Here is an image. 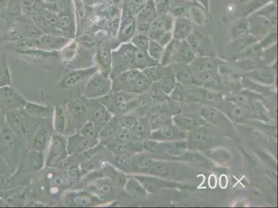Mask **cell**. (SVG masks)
<instances>
[{
  "label": "cell",
  "instance_id": "obj_1",
  "mask_svg": "<svg viewBox=\"0 0 278 208\" xmlns=\"http://www.w3.org/2000/svg\"><path fill=\"white\" fill-rule=\"evenodd\" d=\"M5 124L16 135H28L35 131L39 122L38 119L30 116L24 109H18L5 114Z\"/></svg>",
  "mask_w": 278,
  "mask_h": 208
},
{
  "label": "cell",
  "instance_id": "obj_2",
  "mask_svg": "<svg viewBox=\"0 0 278 208\" xmlns=\"http://www.w3.org/2000/svg\"><path fill=\"white\" fill-rule=\"evenodd\" d=\"M135 50L132 43L122 45L118 50L112 52V70L110 77L114 78L126 70L135 68Z\"/></svg>",
  "mask_w": 278,
  "mask_h": 208
},
{
  "label": "cell",
  "instance_id": "obj_3",
  "mask_svg": "<svg viewBox=\"0 0 278 208\" xmlns=\"http://www.w3.org/2000/svg\"><path fill=\"white\" fill-rule=\"evenodd\" d=\"M112 90V81L110 77L97 72L88 79L84 85L82 96L84 99H92L102 98L111 93Z\"/></svg>",
  "mask_w": 278,
  "mask_h": 208
},
{
  "label": "cell",
  "instance_id": "obj_4",
  "mask_svg": "<svg viewBox=\"0 0 278 208\" xmlns=\"http://www.w3.org/2000/svg\"><path fill=\"white\" fill-rule=\"evenodd\" d=\"M68 155L66 139L59 134L53 135L48 145L45 164L48 167L56 166L66 160Z\"/></svg>",
  "mask_w": 278,
  "mask_h": 208
},
{
  "label": "cell",
  "instance_id": "obj_5",
  "mask_svg": "<svg viewBox=\"0 0 278 208\" xmlns=\"http://www.w3.org/2000/svg\"><path fill=\"white\" fill-rule=\"evenodd\" d=\"M26 101L12 86L0 88V109L4 113L18 109H23Z\"/></svg>",
  "mask_w": 278,
  "mask_h": 208
},
{
  "label": "cell",
  "instance_id": "obj_6",
  "mask_svg": "<svg viewBox=\"0 0 278 208\" xmlns=\"http://www.w3.org/2000/svg\"><path fill=\"white\" fill-rule=\"evenodd\" d=\"M158 16L156 3L154 0H147L145 5L136 15V32L147 35L150 25Z\"/></svg>",
  "mask_w": 278,
  "mask_h": 208
},
{
  "label": "cell",
  "instance_id": "obj_7",
  "mask_svg": "<svg viewBox=\"0 0 278 208\" xmlns=\"http://www.w3.org/2000/svg\"><path fill=\"white\" fill-rule=\"evenodd\" d=\"M136 32V15L132 12L127 3H126L124 7L120 32L118 34L119 41L120 43H127L128 41L132 39Z\"/></svg>",
  "mask_w": 278,
  "mask_h": 208
},
{
  "label": "cell",
  "instance_id": "obj_8",
  "mask_svg": "<svg viewBox=\"0 0 278 208\" xmlns=\"http://www.w3.org/2000/svg\"><path fill=\"white\" fill-rule=\"evenodd\" d=\"M66 205L76 207H93L101 203L98 196L86 191H74L64 195Z\"/></svg>",
  "mask_w": 278,
  "mask_h": 208
},
{
  "label": "cell",
  "instance_id": "obj_9",
  "mask_svg": "<svg viewBox=\"0 0 278 208\" xmlns=\"http://www.w3.org/2000/svg\"><path fill=\"white\" fill-rule=\"evenodd\" d=\"M98 143V141L83 136L80 133L74 134L66 140V149L68 155H76L84 153L92 149Z\"/></svg>",
  "mask_w": 278,
  "mask_h": 208
},
{
  "label": "cell",
  "instance_id": "obj_10",
  "mask_svg": "<svg viewBox=\"0 0 278 208\" xmlns=\"http://www.w3.org/2000/svg\"><path fill=\"white\" fill-rule=\"evenodd\" d=\"M99 71L98 67H92L90 68L81 69L68 72L62 81L61 86L70 88L76 86L82 81L89 79L90 77Z\"/></svg>",
  "mask_w": 278,
  "mask_h": 208
},
{
  "label": "cell",
  "instance_id": "obj_11",
  "mask_svg": "<svg viewBox=\"0 0 278 208\" xmlns=\"http://www.w3.org/2000/svg\"><path fill=\"white\" fill-rule=\"evenodd\" d=\"M96 59L98 65L99 71L104 75L110 77L112 60L111 48L108 43H99Z\"/></svg>",
  "mask_w": 278,
  "mask_h": 208
},
{
  "label": "cell",
  "instance_id": "obj_12",
  "mask_svg": "<svg viewBox=\"0 0 278 208\" xmlns=\"http://www.w3.org/2000/svg\"><path fill=\"white\" fill-rule=\"evenodd\" d=\"M194 32V25L187 17L175 18L172 31V39L176 41H186Z\"/></svg>",
  "mask_w": 278,
  "mask_h": 208
},
{
  "label": "cell",
  "instance_id": "obj_13",
  "mask_svg": "<svg viewBox=\"0 0 278 208\" xmlns=\"http://www.w3.org/2000/svg\"><path fill=\"white\" fill-rule=\"evenodd\" d=\"M18 146V136L6 124L0 129V150L5 153H12Z\"/></svg>",
  "mask_w": 278,
  "mask_h": 208
},
{
  "label": "cell",
  "instance_id": "obj_14",
  "mask_svg": "<svg viewBox=\"0 0 278 208\" xmlns=\"http://www.w3.org/2000/svg\"><path fill=\"white\" fill-rule=\"evenodd\" d=\"M57 29L63 34H68L70 37L75 34V25L72 10L64 9L57 16Z\"/></svg>",
  "mask_w": 278,
  "mask_h": 208
},
{
  "label": "cell",
  "instance_id": "obj_15",
  "mask_svg": "<svg viewBox=\"0 0 278 208\" xmlns=\"http://www.w3.org/2000/svg\"><path fill=\"white\" fill-rule=\"evenodd\" d=\"M53 116L54 127L56 132L59 135H64L70 119L68 108L64 106H57L54 108Z\"/></svg>",
  "mask_w": 278,
  "mask_h": 208
},
{
  "label": "cell",
  "instance_id": "obj_16",
  "mask_svg": "<svg viewBox=\"0 0 278 208\" xmlns=\"http://www.w3.org/2000/svg\"><path fill=\"white\" fill-rule=\"evenodd\" d=\"M24 111L30 116L36 119L48 118L54 115V108L50 106H44L36 104V103L27 101L25 104L24 108Z\"/></svg>",
  "mask_w": 278,
  "mask_h": 208
},
{
  "label": "cell",
  "instance_id": "obj_17",
  "mask_svg": "<svg viewBox=\"0 0 278 208\" xmlns=\"http://www.w3.org/2000/svg\"><path fill=\"white\" fill-rule=\"evenodd\" d=\"M89 110L90 117H91L90 120L93 121L101 127H102L112 118L111 114L104 105L100 104L94 105L89 108Z\"/></svg>",
  "mask_w": 278,
  "mask_h": 208
},
{
  "label": "cell",
  "instance_id": "obj_18",
  "mask_svg": "<svg viewBox=\"0 0 278 208\" xmlns=\"http://www.w3.org/2000/svg\"><path fill=\"white\" fill-rule=\"evenodd\" d=\"M40 43L46 48L54 50H60L66 47L70 40L63 36H55L53 34H44L40 38Z\"/></svg>",
  "mask_w": 278,
  "mask_h": 208
},
{
  "label": "cell",
  "instance_id": "obj_19",
  "mask_svg": "<svg viewBox=\"0 0 278 208\" xmlns=\"http://www.w3.org/2000/svg\"><path fill=\"white\" fill-rule=\"evenodd\" d=\"M192 72H196L198 75L205 73H214L216 64L214 60L209 57H202L194 59L192 63Z\"/></svg>",
  "mask_w": 278,
  "mask_h": 208
},
{
  "label": "cell",
  "instance_id": "obj_20",
  "mask_svg": "<svg viewBox=\"0 0 278 208\" xmlns=\"http://www.w3.org/2000/svg\"><path fill=\"white\" fill-rule=\"evenodd\" d=\"M91 188L94 191V195L102 200L104 198H110L113 194L112 184L108 179L100 178L95 180Z\"/></svg>",
  "mask_w": 278,
  "mask_h": 208
},
{
  "label": "cell",
  "instance_id": "obj_21",
  "mask_svg": "<svg viewBox=\"0 0 278 208\" xmlns=\"http://www.w3.org/2000/svg\"><path fill=\"white\" fill-rule=\"evenodd\" d=\"M196 3H192L188 0H172L169 14L173 18L187 17L189 9Z\"/></svg>",
  "mask_w": 278,
  "mask_h": 208
},
{
  "label": "cell",
  "instance_id": "obj_22",
  "mask_svg": "<svg viewBox=\"0 0 278 208\" xmlns=\"http://www.w3.org/2000/svg\"><path fill=\"white\" fill-rule=\"evenodd\" d=\"M196 59V54L190 46L187 41H182L178 49L174 63L180 64L187 65L192 62Z\"/></svg>",
  "mask_w": 278,
  "mask_h": 208
},
{
  "label": "cell",
  "instance_id": "obj_23",
  "mask_svg": "<svg viewBox=\"0 0 278 208\" xmlns=\"http://www.w3.org/2000/svg\"><path fill=\"white\" fill-rule=\"evenodd\" d=\"M165 25L160 16H157L156 19L150 25L147 35L152 41H158L164 35L168 33Z\"/></svg>",
  "mask_w": 278,
  "mask_h": 208
},
{
  "label": "cell",
  "instance_id": "obj_24",
  "mask_svg": "<svg viewBox=\"0 0 278 208\" xmlns=\"http://www.w3.org/2000/svg\"><path fill=\"white\" fill-rule=\"evenodd\" d=\"M180 43H182V41L172 39L168 44L166 45L164 48L163 57L160 61L162 65L167 66L170 63H174L175 58H176V54L180 49Z\"/></svg>",
  "mask_w": 278,
  "mask_h": 208
},
{
  "label": "cell",
  "instance_id": "obj_25",
  "mask_svg": "<svg viewBox=\"0 0 278 208\" xmlns=\"http://www.w3.org/2000/svg\"><path fill=\"white\" fill-rule=\"evenodd\" d=\"M206 11L200 5L196 4L189 9L187 18L193 25L203 26L206 22L207 18Z\"/></svg>",
  "mask_w": 278,
  "mask_h": 208
},
{
  "label": "cell",
  "instance_id": "obj_26",
  "mask_svg": "<svg viewBox=\"0 0 278 208\" xmlns=\"http://www.w3.org/2000/svg\"><path fill=\"white\" fill-rule=\"evenodd\" d=\"M12 86V75L8 61L4 54L0 56V88Z\"/></svg>",
  "mask_w": 278,
  "mask_h": 208
},
{
  "label": "cell",
  "instance_id": "obj_27",
  "mask_svg": "<svg viewBox=\"0 0 278 208\" xmlns=\"http://www.w3.org/2000/svg\"><path fill=\"white\" fill-rule=\"evenodd\" d=\"M46 132L42 128L38 130L34 134L32 140H30L28 150H36V151H44L46 145Z\"/></svg>",
  "mask_w": 278,
  "mask_h": 208
},
{
  "label": "cell",
  "instance_id": "obj_28",
  "mask_svg": "<svg viewBox=\"0 0 278 208\" xmlns=\"http://www.w3.org/2000/svg\"><path fill=\"white\" fill-rule=\"evenodd\" d=\"M26 162L28 165L35 170H40L44 168L45 159L42 151L28 150L26 155Z\"/></svg>",
  "mask_w": 278,
  "mask_h": 208
},
{
  "label": "cell",
  "instance_id": "obj_29",
  "mask_svg": "<svg viewBox=\"0 0 278 208\" xmlns=\"http://www.w3.org/2000/svg\"><path fill=\"white\" fill-rule=\"evenodd\" d=\"M158 63L150 57L148 54L144 53L136 48V50H135V68L138 69L139 70H145L146 68L157 66Z\"/></svg>",
  "mask_w": 278,
  "mask_h": 208
},
{
  "label": "cell",
  "instance_id": "obj_30",
  "mask_svg": "<svg viewBox=\"0 0 278 208\" xmlns=\"http://www.w3.org/2000/svg\"><path fill=\"white\" fill-rule=\"evenodd\" d=\"M112 101L119 111L126 112L130 107L132 97L124 92L118 91L112 95Z\"/></svg>",
  "mask_w": 278,
  "mask_h": 208
},
{
  "label": "cell",
  "instance_id": "obj_31",
  "mask_svg": "<svg viewBox=\"0 0 278 208\" xmlns=\"http://www.w3.org/2000/svg\"><path fill=\"white\" fill-rule=\"evenodd\" d=\"M101 126L96 124L93 121H88L82 125L80 133L83 136L91 139L92 140L98 141L101 131Z\"/></svg>",
  "mask_w": 278,
  "mask_h": 208
},
{
  "label": "cell",
  "instance_id": "obj_32",
  "mask_svg": "<svg viewBox=\"0 0 278 208\" xmlns=\"http://www.w3.org/2000/svg\"><path fill=\"white\" fill-rule=\"evenodd\" d=\"M152 162V161L144 155H138L130 160V167L136 172L147 173L150 168Z\"/></svg>",
  "mask_w": 278,
  "mask_h": 208
},
{
  "label": "cell",
  "instance_id": "obj_33",
  "mask_svg": "<svg viewBox=\"0 0 278 208\" xmlns=\"http://www.w3.org/2000/svg\"><path fill=\"white\" fill-rule=\"evenodd\" d=\"M254 15L265 18L272 24L276 25L277 20V7L275 4L270 3L264 5L258 12L254 13Z\"/></svg>",
  "mask_w": 278,
  "mask_h": 208
},
{
  "label": "cell",
  "instance_id": "obj_34",
  "mask_svg": "<svg viewBox=\"0 0 278 208\" xmlns=\"http://www.w3.org/2000/svg\"><path fill=\"white\" fill-rule=\"evenodd\" d=\"M186 149V143L184 141H174L164 144L163 151L172 156H180Z\"/></svg>",
  "mask_w": 278,
  "mask_h": 208
},
{
  "label": "cell",
  "instance_id": "obj_35",
  "mask_svg": "<svg viewBox=\"0 0 278 208\" xmlns=\"http://www.w3.org/2000/svg\"><path fill=\"white\" fill-rule=\"evenodd\" d=\"M176 134L174 128L170 124H164L160 126V129L152 135V140H172Z\"/></svg>",
  "mask_w": 278,
  "mask_h": 208
},
{
  "label": "cell",
  "instance_id": "obj_36",
  "mask_svg": "<svg viewBox=\"0 0 278 208\" xmlns=\"http://www.w3.org/2000/svg\"><path fill=\"white\" fill-rule=\"evenodd\" d=\"M88 108L86 103L79 99H76L70 104L68 110V113L72 114V116L76 117L78 119H83L88 113Z\"/></svg>",
  "mask_w": 278,
  "mask_h": 208
},
{
  "label": "cell",
  "instance_id": "obj_37",
  "mask_svg": "<svg viewBox=\"0 0 278 208\" xmlns=\"http://www.w3.org/2000/svg\"><path fill=\"white\" fill-rule=\"evenodd\" d=\"M118 122L114 117L111 119L106 123V124L101 128L99 138H110V137L114 136L118 131Z\"/></svg>",
  "mask_w": 278,
  "mask_h": 208
},
{
  "label": "cell",
  "instance_id": "obj_38",
  "mask_svg": "<svg viewBox=\"0 0 278 208\" xmlns=\"http://www.w3.org/2000/svg\"><path fill=\"white\" fill-rule=\"evenodd\" d=\"M126 190L134 196L144 197L146 195V189L137 179H128L126 184Z\"/></svg>",
  "mask_w": 278,
  "mask_h": 208
},
{
  "label": "cell",
  "instance_id": "obj_39",
  "mask_svg": "<svg viewBox=\"0 0 278 208\" xmlns=\"http://www.w3.org/2000/svg\"><path fill=\"white\" fill-rule=\"evenodd\" d=\"M132 40V43L137 50L142 51L144 53L148 54V48H149L150 41L148 35L140 33H136L134 35Z\"/></svg>",
  "mask_w": 278,
  "mask_h": 208
},
{
  "label": "cell",
  "instance_id": "obj_40",
  "mask_svg": "<svg viewBox=\"0 0 278 208\" xmlns=\"http://www.w3.org/2000/svg\"><path fill=\"white\" fill-rule=\"evenodd\" d=\"M175 124L182 129L191 130L198 126V121L194 117L185 115L176 117Z\"/></svg>",
  "mask_w": 278,
  "mask_h": 208
},
{
  "label": "cell",
  "instance_id": "obj_41",
  "mask_svg": "<svg viewBox=\"0 0 278 208\" xmlns=\"http://www.w3.org/2000/svg\"><path fill=\"white\" fill-rule=\"evenodd\" d=\"M164 52V48L156 41L150 40V41L149 48H148V54L154 61L160 63L162 61Z\"/></svg>",
  "mask_w": 278,
  "mask_h": 208
},
{
  "label": "cell",
  "instance_id": "obj_42",
  "mask_svg": "<svg viewBox=\"0 0 278 208\" xmlns=\"http://www.w3.org/2000/svg\"><path fill=\"white\" fill-rule=\"evenodd\" d=\"M182 66H180L178 71V79L180 83L185 85L192 84L196 81L194 75H193L192 70L190 69L185 68L182 64Z\"/></svg>",
  "mask_w": 278,
  "mask_h": 208
},
{
  "label": "cell",
  "instance_id": "obj_43",
  "mask_svg": "<svg viewBox=\"0 0 278 208\" xmlns=\"http://www.w3.org/2000/svg\"><path fill=\"white\" fill-rule=\"evenodd\" d=\"M202 116L210 123H218L222 119V114L218 110L212 108H204L202 111Z\"/></svg>",
  "mask_w": 278,
  "mask_h": 208
},
{
  "label": "cell",
  "instance_id": "obj_44",
  "mask_svg": "<svg viewBox=\"0 0 278 208\" xmlns=\"http://www.w3.org/2000/svg\"><path fill=\"white\" fill-rule=\"evenodd\" d=\"M21 12V4L19 0H8L7 5V18H15L20 16Z\"/></svg>",
  "mask_w": 278,
  "mask_h": 208
},
{
  "label": "cell",
  "instance_id": "obj_45",
  "mask_svg": "<svg viewBox=\"0 0 278 208\" xmlns=\"http://www.w3.org/2000/svg\"><path fill=\"white\" fill-rule=\"evenodd\" d=\"M250 33V28H249L248 21H241L234 29V34L237 38H246Z\"/></svg>",
  "mask_w": 278,
  "mask_h": 208
},
{
  "label": "cell",
  "instance_id": "obj_46",
  "mask_svg": "<svg viewBox=\"0 0 278 208\" xmlns=\"http://www.w3.org/2000/svg\"><path fill=\"white\" fill-rule=\"evenodd\" d=\"M208 133L206 130L204 128H194V131L192 133V140L194 143L204 142L208 139Z\"/></svg>",
  "mask_w": 278,
  "mask_h": 208
},
{
  "label": "cell",
  "instance_id": "obj_47",
  "mask_svg": "<svg viewBox=\"0 0 278 208\" xmlns=\"http://www.w3.org/2000/svg\"><path fill=\"white\" fill-rule=\"evenodd\" d=\"M148 172L160 175L166 174V173L168 172L167 166L163 162L152 161Z\"/></svg>",
  "mask_w": 278,
  "mask_h": 208
},
{
  "label": "cell",
  "instance_id": "obj_48",
  "mask_svg": "<svg viewBox=\"0 0 278 208\" xmlns=\"http://www.w3.org/2000/svg\"><path fill=\"white\" fill-rule=\"evenodd\" d=\"M144 148L152 153L163 151L164 144L157 142L155 140H146L144 142Z\"/></svg>",
  "mask_w": 278,
  "mask_h": 208
},
{
  "label": "cell",
  "instance_id": "obj_49",
  "mask_svg": "<svg viewBox=\"0 0 278 208\" xmlns=\"http://www.w3.org/2000/svg\"><path fill=\"white\" fill-rule=\"evenodd\" d=\"M130 131V130L124 128L120 130V131L118 130L116 134V136L120 142H128V141L131 140L132 137Z\"/></svg>",
  "mask_w": 278,
  "mask_h": 208
},
{
  "label": "cell",
  "instance_id": "obj_50",
  "mask_svg": "<svg viewBox=\"0 0 278 208\" xmlns=\"http://www.w3.org/2000/svg\"><path fill=\"white\" fill-rule=\"evenodd\" d=\"M212 157L214 160L220 161V162H226L230 158V155L228 151L224 149L216 150L213 152Z\"/></svg>",
  "mask_w": 278,
  "mask_h": 208
},
{
  "label": "cell",
  "instance_id": "obj_51",
  "mask_svg": "<svg viewBox=\"0 0 278 208\" xmlns=\"http://www.w3.org/2000/svg\"><path fill=\"white\" fill-rule=\"evenodd\" d=\"M136 133L139 137H145L149 135V126L146 122H138V126L136 128Z\"/></svg>",
  "mask_w": 278,
  "mask_h": 208
},
{
  "label": "cell",
  "instance_id": "obj_52",
  "mask_svg": "<svg viewBox=\"0 0 278 208\" xmlns=\"http://www.w3.org/2000/svg\"><path fill=\"white\" fill-rule=\"evenodd\" d=\"M139 122L138 119L134 117H127L124 118V128L132 131L136 129Z\"/></svg>",
  "mask_w": 278,
  "mask_h": 208
},
{
  "label": "cell",
  "instance_id": "obj_53",
  "mask_svg": "<svg viewBox=\"0 0 278 208\" xmlns=\"http://www.w3.org/2000/svg\"><path fill=\"white\" fill-rule=\"evenodd\" d=\"M80 170L78 168H71L68 171V177L70 179V182H76L78 181L80 178Z\"/></svg>",
  "mask_w": 278,
  "mask_h": 208
},
{
  "label": "cell",
  "instance_id": "obj_54",
  "mask_svg": "<svg viewBox=\"0 0 278 208\" xmlns=\"http://www.w3.org/2000/svg\"><path fill=\"white\" fill-rule=\"evenodd\" d=\"M8 0H0V18L7 19V5Z\"/></svg>",
  "mask_w": 278,
  "mask_h": 208
},
{
  "label": "cell",
  "instance_id": "obj_55",
  "mask_svg": "<svg viewBox=\"0 0 278 208\" xmlns=\"http://www.w3.org/2000/svg\"><path fill=\"white\" fill-rule=\"evenodd\" d=\"M231 115L232 117H236V118H241L243 117L245 115L244 110L242 108L240 107V106H236L231 110L230 111Z\"/></svg>",
  "mask_w": 278,
  "mask_h": 208
},
{
  "label": "cell",
  "instance_id": "obj_56",
  "mask_svg": "<svg viewBox=\"0 0 278 208\" xmlns=\"http://www.w3.org/2000/svg\"><path fill=\"white\" fill-rule=\"evenodd\" d=\"M162 122H163V119L160 115H154V116H152L150 118V124L152 127L153 128L158 127L162 125Z\"/></svg>",
  "mask_w": 278,
  "mask_h": 208
},
{
  "label": "cell",
  "instance_id": "obj_57",
  "mask_svg": "<svg viewBox=\"0 0 278 208\" xmlns=\"http://www.w3.org/2000/svg\"><path fill=\"white\" fill-rule=\"evenodd\" d=\"M198 4L206 11V12L210 13V0H196Z\"/></svg>",
  "mask_w": 278,
  "mask_h": 208
},
{
  "label": "cell",
  "instance_id": "obj_58",
  "mask_svg": "<svg viewBox=\"0 0 278 208\" xmlns=\"http://www.w3.org/2000/svg\"><path fill=\"white\" fill-rule=\"evenodd\" d=\"M234 99L236 102L240 104H246L248 102V98L244 95H237Z\"/></svg>",
  "mask_w": 278,
  "mask_h": 208
},
{
  "label": "cell",
  "instance_id": "obj_59",
  "mask_svg": "<svg viewBox=\"0 0 278 208\" xmlns=\"http://www.w3.org/2000/svg\"><path fill=\"white\" fill-rule=\"evenodd\" d=\"M5 124V115H4V113L0 109V129L2 127L3 125Z\"/></svg>",
  "mask_w": 278,
  "mask_h": 208
},
{
  "label": "cell",
  "instance_id": "obj_60",
  "mask_svg": "<svg viewBox=\"0 0 278 208\" xmlns=\"http://www.w3.org/2000/svg\"><path fill=\"white\" fill-rule=\"evenodd\" d=\"M249 1H252V0H240V3H248Z\"/></svg>",
  "mask_w": 278,
  "mask_h": 208
},
{
  "label": "cell",
  "instance_id": "obj_61",
  "mask_svg": "<svg viewBox=\"0 0 278 208\" xmlns=\"http://www.w3.org/2000/svg\"><path fill=\"white\" fill-rule=\"evenodd\" d=\"M188 1L192 2V3L198 4V3H196V0H188Z\"/></svg>",
  "mask_w": 278,
  "mask_h": 208
},
{
  "label": "cell",
  "instance_id": "obj_62",
  "mask_svg": "<svg viewBox=\"0 0 278 208\" xmlns=\"http://www.w3.org/2000/svg\"><path fill=\"white\" fill-rule=\"evenodd\" d=\"M154 1L155 2V3H158V2H160V0H154Z\"/></svg>",
  "mask_w": 278,
  "mask_h": 208
}]
</instances>
